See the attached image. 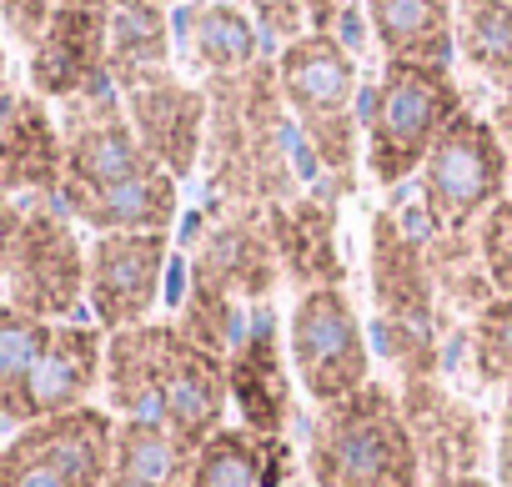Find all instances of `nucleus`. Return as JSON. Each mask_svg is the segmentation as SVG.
I'll list each match as a JSON object with an SVG mask.
<instances>
[{"label": "nucleus", "mask_w": 512, "mask_h": 487, "mask_svg": "<svg viewBox=\"0 0 512 487\" xmlns=\"http://www.w3.org/2000/svg\"><path fill=\"white\" fill-rule=\"evenodd\" d=\"M101 387L111 397L116 422L121 417L161 422L186 452H196L206 437L221 432L231 402V372L221 367V357L196 347L181 327L166 322L111 332Z\"/></svg>", "instance_id": "obj_1"}, {"label": "nucleus", "mask_w": 512, "mask_h": 487, "mask_svg": "<svg viewBox=\"0 0 512 487\" xmlns=\"http://www.w3.org/2000/svg\"><path fill=\"white\" fill-rule=\"evenodd\" d=\"M462 86L452 66L387 61L362 116V156L377 186H402L422 171L437 136L462 116Z\"/></svg>", "instance_id": "obj_2"}, {"label": "nucleus", "mask_w": 512, "mask_h": 487, "mask_svg": "<svg viewBox=\"0 0 512 487\" xmlns=\"http://www.w3.org/2000/svg\"><path fill=\"white\" fill-rule=\"evenodd\" d=\"M317 487H417L422 447L407 427V412L387 387H362L357 397L322 407L312 437Z\"/></svg>", "instance_id": "obj_3"}, {"label": "nucleus", "mask_w": 512, "mask_h": 487, "mask_svg": "<svg viewBox=\"0 0 512 487\" xmlns=\"http://www.w3.org/2000/svg\"><path fill=\"white\" fill-rule=\"evenodd\" d=\"M422 206L437 236H467L512 181V156L497 136V126L477 111H462L422 161Z\"/></svg>", "instance_id": "obj_4"}, {"label": "nucleus", "mask_w": 512, "mask_h": 487, "mask_svg": "<svg viewBox=\"0 0 512 487\" xmlns=\"http://www.w3.org/2000/svg\"><path fill=\"white\" fill-rule=\"evenodd\" d=\"M277 86L282 101L297 111L302 131L312 136L317 156L342 171L357 156V61L347 51L342 36L327 31H307L302 41L277 51Z\"/></svg>", "instance_id": "obj_5"}, {"label": "nucleus", "mask_w": 512, "mask_h": 487, "mask_svg": "<svg viewBox=\"0 0 512 487\" xmlns=\"http://www.w3.org/2000/svg\"><path fill=\"white\" fill-rule=\"evenodd\" d=\"M21 236L6 272V302L41 322H76L86 307V241L56 196L21 201Z\"/></svg>", "instance_id": "obj_6"}, {"label": "nucleus", "mask_w": 512, "mask_h": 487, "mask_svg": "<svg viewBox=\"0 0 512 487\" xmlns=\"http://www.w3.org/2000/svg\"><path fill=\"white\" fill-rule=\"evenodd\" d=\"M116 452L111 407H76L16 427L0 447V487H106Z\"/></svg>", "instance_id": "obj_7"}, {"label": "nucleus", "mask_w": 512, "mask_h": 487, "mask_svg": "<svg viewBox=\"0 0 512 487\" xmlns=\"http://www.w3.org/2000/svg\"><path fill=\"white\" fill-rule=\"evenodd\" d=\"M292 367L302 392L317 407H337L347 397H357L367 387V327L357 317V307L347 302V292L337 287H317L297 302L292 312Z\"/></svg>", "instance_id": "obj_8"}, {"label": "nucleus", "mask_w": 512, "mask_h": 487, "mask_svg": "<svg viewBox=\"0 0 512 487\" xmlns=\"http://www.w3.org/2000/svg\"><path fill=\"white\" fill-rule=\"evenodd\" d=\"M171 236L166 231H106L86 247V307L101 332L141 327L166 287Z\"/></svg>", "instance_id": "obj_9"}, {"label": "nucleus", "mask_w": 512, "mask_h": 487, "mask_svg": "<svg viewBox=\"0 0 512 487\" xmlns=\"http://www.w3.org/2000/svg\"><path fill=\"white\" fill-rule=\"evenodd\" d=\"M26 81L41 101H76L86 91L116 86L111 81V31L106 0H76L56 6L46 36L26 51Z\"/></svg>", "instance_id": "obj_10"}, {"label": "nucleus", "mask_w": 512, "mask_h": 487, "mask_svg": "<svg viewBox=\"0 0 512 487\" xmlns=\"http://www.w3.org/2000/svg\"><path fill=\"white\" fill-rule=\"evenodd\" d=\"M121 106H126V121L141 136L146 156L161 171H171L176 181L196 171L201 141H206V116H211V101L201 86L181 81L176 71H156V76L121 86Z\"/></svg>", "instance_id": "obj_11"}, {"label": "nucleus", "mask_w": 512, "mask_h": 487, "mask_svg": "<svg viewBox=\"0 0 512 487\" xmlns=\"http://www.w3.org/2000/svg\"><path fill=\"white\" fill-rule=\"evenodd\" d=\"M66 176V136L51 101L36 91L0 96V191L16 201L61 196Z\"/></svg>", "instance_id": "obj_12"}, {"label": "nucleus", "mask_w": 512, "mask_h": 487, "mask_svg": "<svg viewBox=\"0 0 512 487\" xmlns=\"http://www.w3.org/2000/svg\"><path fill=\"white\" fill-rule=\"evenodd\" d=\"M106 342L111 332L96 322H56L26 392V422L91 407V392L106 382Z\"/></svg>", "instance_id": "obj_13"}, {"label": "nucleus", "mask_w": 512, "mask_h": 487, "mask_svg": "<svg viewBox=\"0 0 512 487\" xmlns=\"http://www.w3.org/2000/svg\"><path fill=\"white\" fill-rule=\"evenodd\" d=\"M176 41H181L186 66L211 81L246 76L256 56H262V31L231 0H186L176 11Z\"/></svg>", "instance_id": "obj_14"}, {"label": "nucleus", "mask_w": 512, "mask_h": 487, "mask_svg": "<svg viewBox=\"0 0 512 487\" xmlns=\"http://www.w3.org/2000/svg\"><path fill=\"white\" fill-rule=\"evenodd\" d=\"M362 16L387 61L452 66L457 56V0H362Z\"/></svg>", "instance_id": "obj_15"}, {"label": "nucleus", "mask_w": 512, "mask_h": 487, "mask_svg": "<svg viewBox=\"0 0 512 487\" xmlns=\"http://www.w3.org/2000/svg\"><path fill=\"white\" fill-rule=\"evenodd\" d=\"M106 31H111V81L116 91L171 71V46H176V26L166 16V6L156 0H106Z\"/></svg>", "instance_id": "obj_16"}, {"label": "nucleus", "mask_w": 512, "mask_h": 487, "mask_svg": "<svg viewBox=\"0 0 512 487\" xmlns=\"http://www.w3.org/2000/svg\"><path fill=\"white\" fill-rule=\"evenodd\" d=\"M372 272H377V297L387 307V317L427 327L432 312V277L417 257V236L402 231L397 216H377L372 221Z\"/></svg>", "instance_id": "obj_17"}, {"label": "nucleus", "mask_w": 512, "mask_h": 487, "mask_svg": "<svg viewBox=\"0 0 512 487\" xmlns=\"http://www.w3.org/2000/svg\"><path fill=\"white\" fill-rule=\"evenodd\" d=\"M191 457L161 422L121 417L106 487H191Z\"/></svg>", "instance_id": "obj_18"}, {"label": "nucleus", "mask_w": 512, "mask_h": 487, "mask_svg": "<svg viewBox=\"0 0 512 487\" xmlns=\"http://www.w3.org/2000/svg\"><path fill=\"white\" fill-rule=\"evenodd\" d=\"M282 462L272 437L251 427H221L191 457V487H277Z\"/></svg>", "instance_id": "obj_19"}, {"label": "nucleus", "mask_w": 512, "mask_h": 487, "mask_svg": "<svg viewBox=\"0 0 512 487\" xmlns=\"http://www.w3.org/2000/svg\"><path fill=\"white\" fill-rule=\"evenodd\" d=\"M51 327L56 322H41L11 302H0V422L26 427V392L51 342Z\"/></svg>", "instance_id": "obj_20"}, {"label": "nucleus", "mask_w": 512, "mask_h": 487, "mask_svg": "<svg viewBox=\"0 0 512 487\" xmlns=\"http://www.w3.org/2000/svg\"><path fill=\"white\" fill-rule=\"evenodd\" d=\"M457 56L497 86L512 76V6L507 0H457Z\"/></svg>", "instance_id": "obj_21"}, {"label": "nucleus", "mask_w": 512, "mask_h": 487, "mask_svg": "<svg viewBox=\"0 0 512 487\" xmlns=\"http://www.w3.org/2000/svg\"><path fill=\"white\" fill-rule=\"evenodd\" d=\"M472 362L482 382H512V297H497L472 322Z\"/></svg>", "instance_id": "obj_22"}, {"label": "nucleus", "mask_w": 512, "mask_h": 487, "mask_svg": "<svg viewBox=\"0 0 512 487\" xmlns=\"http://www.w3.org/2000/svg\"><path fill=\"white\" fill-rule=\"evenodd\" d=\"M477 257L497 297H512V196H502L477 221Z\"/></svg>", "instance_id": "obj_23"}, {"label": "nucleus", "mask_w": 512, "mask_h": 487, "mask_svg": "<svg viewBox=\"0 0 512 487\" xmlns=\"http://www.w3.org/2000/svg\"><path fill=\"white\" fill-rule=\"evenodd\" d=\"M241 11L256 21V31H262L267 41L277 46H292L302 41L312 26H307V0H241Z\"/></svg>", "instance_id": "obj_24"}, {"label": "nucleus", "mask_w": 512, "mask_h": 487, "mask_svg": "<svg viewBox=\"0 0 512 487\" xmlns=\"http://www.w3.org/2000/svg\"><path fill=\"white\" fill-rule=\"evenodd\" d=\"M56 16V0H0V36L31 51Z\"/></svg>", "instance_id": "obj_25"}, {"label": "nucleus", "mask_w": 512, "mask_h": 487, "mask_svg": "<svg viewBox=\"0 0 512 487\" xmlns=\"http://www.w3.org/2000/svg\"><path fill=\"white\" fill-rule=\"evenodd\" d=\"M21 216H26V206H21L16 196L0 191V282H6V272H11V252H16V236H21Z\"/></svg>", "instance_id": "obj_26"}, {"label": "nucleus", "mask_w": 512, "mask_h": 487, "mask_svg": "<svg viewBox=\"0 0 512 487\" xmlns=\"http://www.w3.org/2000/svg\"><path fill=\"white\" fill-rule=\"evenodd\" d=\"M342 16H352L347 0H307V26H312V31L337 36V21H342Z\"/></svg>", "instance_id": "obj_27"}, {"label": "nucleus", "mask_w": 512, "mask_h": 487, "mask_svg": "<svg viewBox=\"0 0 512 487\" xmlns=\"http://www.w3.org/2000/svg\"><path fill=\"white\" fill-rule=\"evenodd\" d=\"M487 121L497 126V136H502V146H507V156H512V76L497 86V101H492Z\"/></svg>", "instance_id": "obj_28"}, {"label": "nucleus", "mask_w": 512, "mask_h": 487, "mask_svg": "<svg viewBox=\"0 0 512 487\" xmlns=\"http://www.w3.org/2000/svg\"><path fill=\"white\" fill-rule=\"evenodd\" d=\"M497 482L512 487V412H507V427H502V447H497Z\"/></svg>", "instance_id": "obj_29"}, {"label": "nucleus", "mask_w": 512, "mask_h": 487, "mask_svg": "<svg viewBox=\"0 0 512 487\" xmlns=\"http://www.w3.org/2000/svg\"><path fill=\"white\" fill-rule=\"evenodd\" d=\"M437 487H487L482 477H437Z\"/></svg>", "instance_id": "obj_30"}, {"label": "nucleus", "mask_w": 512, "mask_h": 487, "mask_svg": "<svg viewBox=\"0 0 512 487\" xmlns=\"http://www.w3.org/2000/svg\"><path fill=\"white\" fill-rule=\"evenodd\" d=\"M156 6H186V0H156Z\"/></svg>", "instance_id": "obj_31"}, {"label": "nucleus", "mask_w": 512, "mask_h": 487, "mask_svg": "<svg viewBox=\"0 0 512 487\" xmlns=\"http://www.w3.org/2000/svg\"><path fill=\"white\" fill-rule=\"evenodd\" d=\"M56 6H76V0H56Z\"/></svg>", "instance_id": "obj_32"}, {"label": "nucleus", "mask_w": 512, "mask_h": 487, "mask_svg": "<svg viewBox=\"0 0 512 487\" xmlns=\"http://www.w3.org/2000/svg\"><path fill=\"white\" fill-rule=\"evenodd\" d=\"M507 6H512V0H507Z\"/></svg>", "instance_id": "obj_33"}, {"label": "nucleus", "mask_w": 512, "mask_h": 487, "mask_svg": "<svg viewBox=\"0 0 512 487\" xmlns=\"http://www.w3.org/2000/svg\"><path fill=\"white\" fill-rule=\"evenodd\" d=\"M0 447H6V442H0Z\"/></svg>", "instance_id": "obj_34"}]
</instances>
